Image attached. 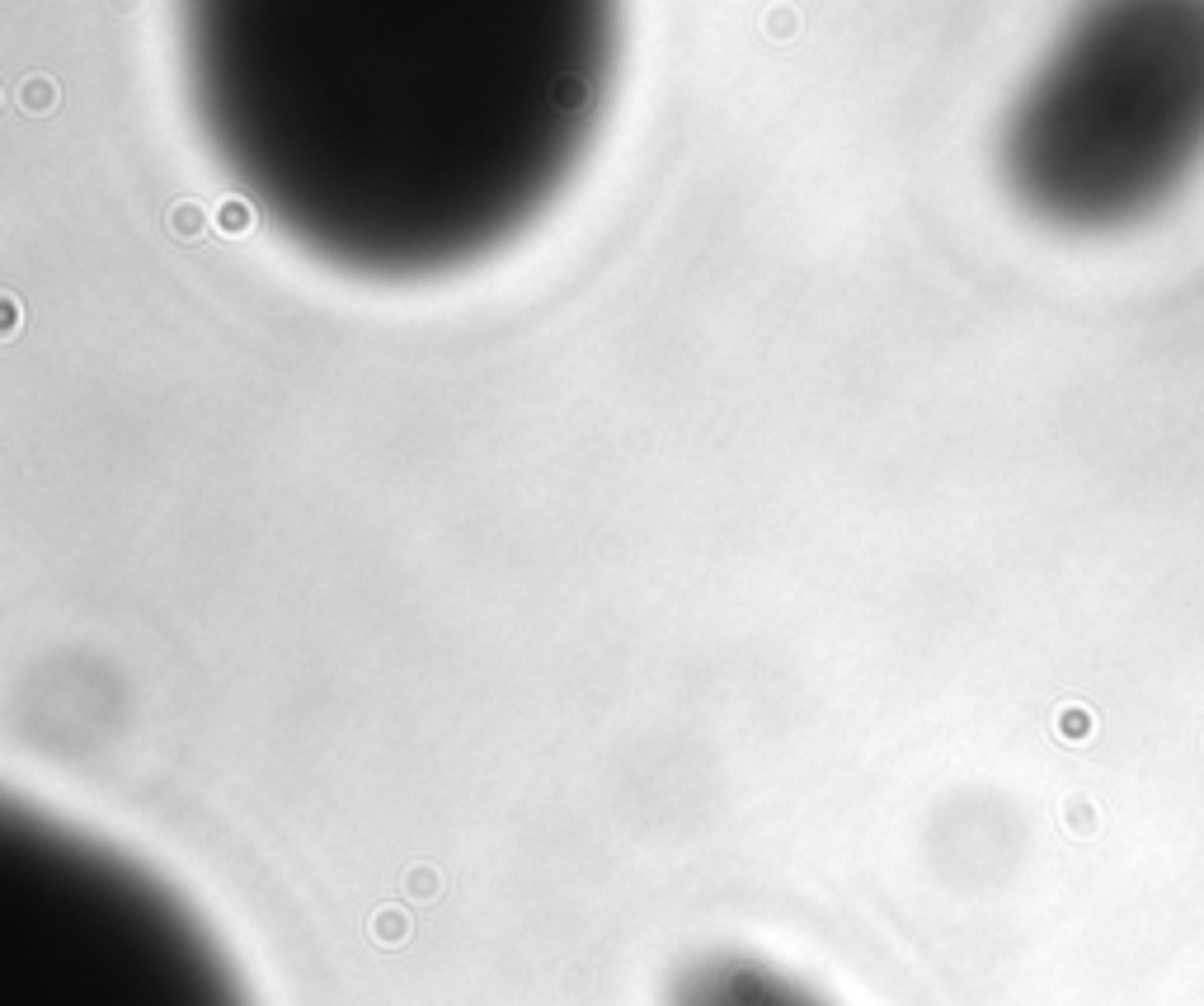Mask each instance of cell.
I'll return each instance as SVG.
<instances>
[{"mask_svg":"<svg viewBox=\"0 0 1204 1006\" xmlns=\"http://www.w3.org/2000/svg\"><path fill=\"white\" fill-rule=\"evenodd\" d=\"M669 1006H828L800 978L753 955H702L673 978Z\"/></svg>","mask_w":1204,"mask_h":1006,"instance_id":"6da1fadb","label":"cell"}]
</instances>
